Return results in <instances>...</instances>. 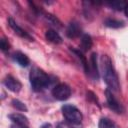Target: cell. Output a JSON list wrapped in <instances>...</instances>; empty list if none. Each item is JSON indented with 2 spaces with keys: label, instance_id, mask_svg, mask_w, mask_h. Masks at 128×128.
I'll use <instances>...</instances> for the list:
<instances>
[{
  "label": "cell",
  "instance_id": "17",
  "mask_svg": "<svg viewBox=\"0 0 128 128\" xmlns=\"http://www.w3.org/2000/svg\"><path fill=\"white\" fill-rule=\"evenodd\" d=\"M106 4L111 9H114V10H117V11H122L125 8L126 2H123V1H111V2H107Z\"/></svg>",
  "mask_w": 128,
  "mask_h": 128
},
{
  "label": "cell",
  "instance_id": "24",
  "mask_svg": "<svg viewBox=\"0 0 128 128\" xmlns=\"http://www.w3.org/2000/svg\"><path fill=\"white\" fill-rule=\"evenodd\" d=\"M56 128H64V125L63 124H61V123H59L58 125H57V127Z\"/></svg>",
  "mask_w": 128,
  "mask_h": 128
},
{
  "label": "cell",
  "instance_id": "22",
  "mask_svg": "<svg viewBox=\"0 0 128 128\" xmlns=\"http://www.w3.org/2000/svg\"><path fill=\"white\" fill-rule=\"evenodd\" d=\"M40 128H53V126L50 123H44Z\"/></svg>",
  "mask_w": 128,
  "mask_h": 128
},
{
  "label": "cell",
  "instance_id": "12",
  "mask_svg": "<svg viewBox=\"0 0 128 128\" xmlns=\"http://www.w3.org/2000/svg\"><path fill=\"white\" fill-rule=\"evenodd\" d=\"M13 59L17 62V64L21 67H27L30 64V59L28 58V56L20 51H17L13 54Z\"/></svg>",
  "mask_w": 128,
  "mask_h": 128
},
{
  "label": "cell",
  "instance_id": "4",
  "mask_svg": "<svg viewBox=\"0 0 128 128\" xmlns=\"http://www.w3.org/2000/svg\"><path fill=\"white\" fill-rule=\"evenodd\" d=\"M52 96L58 101H65L71 96V88L65 83H59L52 89Z\"/></svg>",
  "mask_w": 128,
  "mask_h": 128
},
{
  "label": "cell",
  "instance_id": "11",
  "mask_svg": "<svg viewBox=\"0 0 128 128\" xmlns=\"http://www.w3.org/2000/svg\"><path fill=\"white\" fill-rule=\"evenodd\" d=\"M90 75L94 79H99V70L97 63V53L93 52L90 56Z\"/></svg>",
  "mask_w": 128,
  "mask_h": 128
},
{
  "label": "cell",
  "instance_id": "7",
  "mask_svg": "<svg viewBox=\"0 0 128 128\" xmlns=\"http://www.w3.org/2000/svg\"><path fill=\"white\" fill-rule=\"evenodd\" d=\"M3 84L8 90H10V91H12L14 93L19 92L21 90V88H22L21 82L17 78L13 77L12 75H7L3 80Z\"/></svg>",
  "mask_w": 128,
  "mask_h": 128
},
{
  "label": "cell",
  "instance_id": "13",
  "mask_svg": "<svg viewBox=\"0 0 128 128\" xmlns=\"http://www.w3.org/2000/svg\"><path fill=\"white\" fill-rule=\"evenodd\" d=\"M92 45H93L92 37L89 34H83L81 36V41H80V50L82 52H87L92 48Z\"/></svg>",
  "mask_w": 128,
  "mask_h": 128
},
{
  "label": "cell",
  "instance_id": "20",
  "mask_svg": "<svg viewBox=\"0 0 128 128\" xmlns=\"http://www.w3.org/2000/svg\"><path fill=\"white\" fill-rule=\"evenodd\" d=\"M0 48H1V50L3 52H6V51H8L10 49V44L5 38H1V40H0Z\"/></svg>",
  "mask_w": 128,
  "mask_h": 128
},
{
  "label": "cell",
  "instance_id": "1",
  "mask_svg": "<svg viewBox=\"0 0 128 128\" xmlns=\"http://www.w3.org/2000/svg\"><path fill=\"white\" fill-rule=\"evenodd\" d=\"M101 62H102L103 79H104L108 89L111 91H118L120 88L119 77L114 68L112 60L110 59V57L108 55H103L101 57Z\"/></svg>",
  "mask_w": 128,
  "mask_h": 128
},
{
  "label": "cell",
  "instance_id": "3",
  "mask_svg": "<svg viewBox=\"0 0 128 128\" xmlns=\"http://www.w3.org/2000/svg\"><path fill=\"white\" fill-rule=\"evenodd\" d=\"M61 111L65 119L74 125L80 124L83 119V115L81 111L72 104H64L61 107Z\"/></svg>",
  "mask_w": 128,
  "mask_h": 128
},
{
  "label": "cell",
  "instance_id": "18",
  "mask_svg": "<svg viewBox=\"0 0 128 128\" xmlns=\"http://www.w3.org/2000/svg\"><path fill=\"white\" fill-rule=\"evenodd\" d=\"M11 104H12V106H13L15 109H17V110H19V111H22V112H27V111H28L27 106H26L22 101H20L19 99H13V100L11 101Z\"/></svg>",
  "mask_w": 128,
  "mask_h": 128
},
{
  "label": "cell",
  "instance_id": "6",
  "mask_svg": "<svg viewBox=\"0 0 128 128\" xmlns=\"http://www.w3.org/2000/svg\"><path fill=\"white\" fill-rule=\"evenodd\" d=\"M8 25H9L10 28L14 31V33L17 34L19 37H21V38H23V39H27V40H29V41H33V40H34V38H33L28 32H26L23 28H21V27L17 24V22H16L12 17H9V18H8Z\"/></svg>",
  "mask_w": 128,
  "mask_h": 128
},
{
  "label": "cell",
  "instance_id": "19",
  "mask_svg": "<svg viewBox=\"0 0 128 128\" xmlns=\"http://www.w3.org/2000/svg\"><path fill=\"white\" fill-rule=\"evenodd\" d=\"M44 15H45V18H46L49 22H51L53 25L58 26V27H62V23L60 22V20H59L57 17H55L54 15H52V14H50V13H46V12H44Z\"/></svg>",
  "mask_w": 128,
  "mask_h": 128
},
{
  "label": "cell",
  "instance_id": "9",
  "mask_svg": "<svg viewBox=\"0 0 128 128\" xmlns=\"http://www.w3.org/2000/svg\"><path fill=\"white\" fill-rule=\"evenodd\" d=\"M8 117L17 126L24 127V128H28V126H29V120L23 114H20V113H12V114H9Z\"/></svg>",
  "mask_w": 128,
  "mask_h": 128
},
{
  "label": "cell",
  "instance_id": "8",
  "mask_svg": "<svg viewBox=\"0 0 128 128\" xmlns=\"http://www.w3.org/2000/svg\"><path fill=\"white\" fill-rule=\"evenodd\" d=\"M82 28L76 21H71L66 28V36L70 39H75L82 36Z\"/></svg>",
  "mask_w": 128,
  "mask_h": 128
},
{
  "label": "cell",
  "instance_id": "14",
  "mask_svg": "<svg viewBox=\"0 0 128 128\" xmlns=\"http://www.w3.org/2000/svg\"><path fill=\"white\" fill-rule=\"evenodd\" d=\"M45 38L49 42L54 43V44H60V43H62V37L59 35V33L56 30H53V29H48L45 32Z\"/></svg>",
  "mask_w": 128,
  "mask_h": 128
},
{
  "label": "cell",
  "instance_id": "5",
  "mask_svg": "<svg viewBox=\"0 0 128 128\" xmlns=\"http://www.w3.org/2000/svg\"><path fill=\"white\" fill-rule=\"evenodd\" d=\"M105 97H106L107 105H108V107H109L111 110H113L114 112H116V113H118V114H120V113L123 112L124 109H123L122 105H121L120 102L115 98V96L113 95V93H112L111 90H109V89H106V90H105Z\"/></svg>",
  "mask_w": 128,
  "mask_h": 128
},
{
  "label": "cell",
  "instance_id": "2",
  "mask_svg": "<svg viewBox=\"0 0 128 128\" xmlns=\"http://www.w3.org/2000/svg\"><path fill=\"white\" fill-rule=\"evenodd\" d=\"M29 80L32 89L35 92H40L48 88L51 84L50 76L38 67H33L29 73Z\"/></svg>",
  "mask_w": 128,
  "mask_h": 128
},
{
  "label": "cell",
  "instance_id": "25",
  "mask_svg": "<svg viewBox=\"0 0 128 128\" xmlns=\"http://www.w3.org/2000/svg\"><path fill=\"white\" fill-rule=\"evenodd\" d=\"M11 128H24V127H20V126H17V125H15V124H14Z\"/></svg>",
  "mask_w": 128,
  "mask_h": 128
},
{
  "label": "cell",
  "instance_id": "21",
  "mask_svg": "<svg viewBox=\"0 0 128 128\" xmlns=\"http://www.w3.org/2000/svg\"><path fill=\"white\" fill-rule=\"evenodd\" d=\"M86 95H87V99L89 100V101H92V102H94L95 104H97L99 107H100V104H99V101H98V99H97V97H96V95L92 92V91H87V93H86Z\"/></svg>",
  "mask_w": 128,
  "mask_h": 128
},
{
  "label": "cell",
  "instance_id": "10",
  "mask_svg": "<svg viewBox=\"0 0 128 128\" xmlns=\"http://www.w3.org/2000/svg\"><path fill=\"white\" fill-rule=\"evenodd\" d=\"M70 50L78 57V59L80 60L82 66H83V69L85 71V73L87 75H90V64H88V61H87V58L86 56L83 54V52L80 50V49H75V48H72L70 47Z\"/></svg>",
  "mask_w": 128,
  "mask_h": 128
},
{
  "label": "cell",
  "instance_id": "15",
  "mask_svg": "<svg viewBox=\"0 0 128 128\" xmlns=\"http://www.w3.org/2000/svg\"><path fill=\"white\" fill-rule=\"evenodd\" d=\"M104 25L106 27H109V28L118 29V28L124 27V22L121 21V20L114 19V18H107V19L104 20Z\"/></svg>",
  "mask_w": 128,
  "mask_h": 128
},
{
  "label": "cell",
  "instance_id": "23",
  "mask_svg": "<svg viewBox=\"0 0 128 128\" xmlns=\"http://www.w3.org/2000/svg\"><path fill=\"white\" fill-rule=\"evenodd\" d=\"M124 12H125V15L128 17V3H126V5H125V8H124V10H123Z\"/></svg>",
  "mask_w": 128,
  "mask_h": 128
},
{
  "label": "cell",
  "instance_id": "16",
  "mask_svg": "<svg viewBox=\"0 0 128 128\" xmlns=\"http://www.w3.org/2000/svg\"><path fill=\"white\" fill-rule=\"evenodd\" d=\"M98 128H115V124L109 118L102 117L98 122Z\"/></svg>",
  "mask_w": 128,
  "mask_h": 128
}]
</instances>
